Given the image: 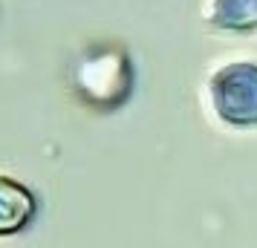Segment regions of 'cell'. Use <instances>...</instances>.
I'll list each match as a JSON object with an SVG mask.
<instances>
[{
	"label": "cell",
	"mask_w": 257,
	"mask_h": 248,
	"mask_svg": "<svg viewBox=\"0 0 257 248\" xmlns=\"http://www.w3.org/2000/svg\"><path fill=\"white\" fill-rule=\"evenodd\" d=\"M208 24L228 32H257V0H214Z\"/></svg>",
	"instance_id": "3"
},
{
	"label": "cell",
	"mask_w": 257,
	"mask_h": 248,
	"mask_svg": "<svg viewBox=\"0 0 257 248\" xmlns=\"http://www.w3.org/2000/svg\"><path fill=\"white\" fill-rule=\"evenodd\" d=\"M38 199L24 182L0 173V236H12L24 231L35 219Z\"/></svg>",
	"instance_id": "2"
},
{
	"label": "cell",
	"mask_w": 257,
	"mask_h": 248,
	"mask_svg": "<svg viewBox=\"0 0 257 248\" xmlns=\"http://www.w3.org/2000/svg\"><path fill=\"white\" fill-rule=\"evenodd\" d=\"M211 104L231 127H257V64L237 61L211 75Z\"/></svg>",
	"instance_id": "1"
}]
</instances>
